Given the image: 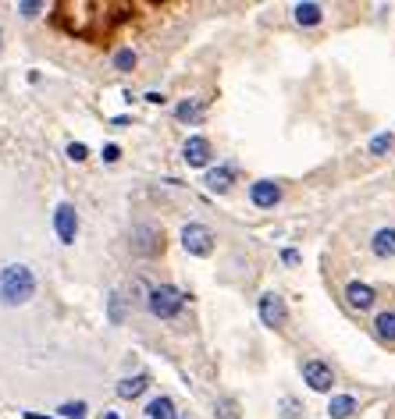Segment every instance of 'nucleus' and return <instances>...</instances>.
<instances>
[{"instance_id":"nucleus-1","label":"nucleus","mask_w":395,"mask_h":419,"mask_svg":"<svg viewBox=\"0 0 395 419\" xmlns=\"http://www.w3.org/2000/svg\"><path fill=\"white\" fill-rule=\"evenodd\" d=\"M36 295V274L22 263H11L0 270V302L4 306H25Z\"/></svg>"},{"instance_id":"nucleus-2","label":"nucleus","mask_w":395,"mask_h":419,"mask_svg":"<svg viewBox=\"0 0 395 419\" xmlns=\"http://www.w3.org/2000/svg\"><path fill=\"white\" fill-rule=\"evenodd\" d=\"M182 302H185V295H182L178 288H171V284H160V288H150L147 309L153 313V317H160V320H171V317H178Z\"/></svg>"},{"instance_id":"nucleus-3","label":"nucleus","mask_w":395,"mask_h":419,"mask_svg":"<svg viewBox=\"0 0 395 419\" xmlns=\"http://www.w3.org/2000/svg\"><path fill=\"white\" fill-rule=\"evenodd\" d=\"M132 253L136 256H147V260L160 256L164 253V231H160L157 224H136L132 227Z\"/></svg>"},{"instance_id":"nucleus-4","label":"nucleus","mask_w":395,"mask_h":419,"mask_svg":"<svg viewBox=\"0 0 395 419\" xmlns=\"http://www.w3.org/2000/svg\"><path fill=\"white\" fill-rule=\"evenodd\" d=\"M182 245H185V253H193V256H211L214 253V231L206 224H185Z\"/></svg>"},{"instance_id":"nucleus-5","label":"nucleus","mask_w":395,"mask_h":419,"mask_svg":"<svg viewBox=\"0 0 395 419\" xmlns=\"http://www.w3.org/2000/svg\"><path fill=\"white\" fill-rule=\"evenodd\" d=\"M303 381L310 384V391L328 394L331 387H335V373H331V366L321 363V359H306L303 363Z\"/></svg>"},{"instance_id":"nucleus-6","label":"nucleus","mask_w":395,"mask_h":419,"mask_svg":"<svg viewBox=\"0 0 395 419\" xmlns=\"http://www.w3.org/2000/svg\"><path fill=\"white\" fill-rule=\"evenodd\" d=\"M54 231H57L61 245H75L78 217H75V206H72V203H61V206H57V214H54Z\"/></svg>"},{"instance_id":"nucleus-7","label":"nucleus","mask_w":395,"mask_h":419,"mask_svg":"<svg viewBox=\"0 0 395 419\" xmlns=\"http://www.w3.org/2000/svg\"><path fill=\"white\" fill-rule=\"evenodd\" d=\"M249 199H253V206H260V210H275L278 203H281V185L278 181H253L249 185Z\"/></svg>"},{"instance_id":"nucleus-8","label":"nucleus","mask_w":395,"mask_h":419,"mask_svg":"<svg viewBox=\"0 0 395 419\" xmlns=\"http://www.w3.org/2000/svg\"><path fill=\"white\" fill-rule=\"evenodd\" d=\"M260 320H264V327H281V324L288 320L285 299L275 295V291H267V295L260 299Z\"/></svg>"},{"instance_id":"nucleus-9","label":"nucleus","mask_w":395,"mask_h":419,"mask_svg":"<svg viewBox=\"0 0 395 419\" xmlns=\"http://www.w3.org/2000/svg\"><path fill=\"white\" fill-rule=\"evenodd\" d=\"M182 157H185V163H189V167H206V163H211V157H214V150H211V142H206L203 135H189V139H185V146H182Z\"/></svg>"},{"instance_id":"nucleus-10","label":"nucleus","mask_w":395,"mask_h":419,"mask_svg":"<svg viewBox=\"0 0 395 419\" xmlns=\"http://www.w3.org/2000/svg\"><path fill=\"white\" fill-rule=\"evenodd\" d=\"M374 299H378V295H374V288L363 284V281H352V284L345 288V302H349L352 309H370Z\"/></svg>"},{"instance_id":"nucleus-11","label":"nucleus","mask_w":395,"mask_h":419,"mask_svg":"<svg viewBox=\"0 0 395 419\" xmlns=\"http://www.w3.org/2000/svg\"><path fill=\"white\" fill-rule=\"evenodd\" d=\"M370 249H374V256H381V260L395 256V227H378L370 238Z\"/></svg>"},{"instance_id":"nucleus-12","label":"nucleus","mask_w":395,"mask_h":419,"mask_svg":"<svg viewBox=\"0 0 395 419\" xmlns=\"http://www.w3.org/2000/svg\"><path fill=\"white\" fill-rule=\"evenodd\" d=\"M232 178H235L232 167H214V171H206L203 185L211 188V192H228V188H232Z\"/></svg>"},{"instance_id":"nucleus-13","label":"nucleus","mask_w":395,"mask_h":419,"mask_svg":"<svg viewBox=\"0 0 395 419\" xmlns=\"http://www.w3.org/2000/svg\"><path fill=\"white\" fill-rule=\"evenodd\" d=\"M147 387H150V376H147V373H139V376H125V381L118 384V398H139Z\"/></svg>"},{"instance_id":"nucleus-14","label":"nucleus","mask_w":395,"mask_h":419,"mask_svg":"<svg viewBox=\"0 0 395 419\" xmlns=\"http://www.w3.org/2000/svg\"><path fill=\"white\" fill-rule=\"evenodd\" d=\"M328 412H331V419H349L352 412H356V398L352 394H335L328 402Z\"/></svg>"},{"instance_id":"nucleus-15","label":"nucleus","mask_w":395,"mask_h":419,"mask_svg":"<svg viewBox=\"0 0 395 419\" xmlns=\"http://www.w3.org/2000/svg\"><path fill=\"white\" fill-rule=\"evenodd\" d=\"M374 334L381 341H395V313H378L374 317Z\"/></svg>"},{"instance_id":"nucleus-16","label":"nucleus","mask_w":395,"mask_h":419,"mask_svg":"<svg viewBox=\"0 0 395 419\" xmlns=\"http://www.w3.org/2000/svg\"><path fill=\"white\" fill-rule=\"evenodd\" d=\"M147 416H150V419H178V416H175V405H171V398H164V394L153 398V402L147 405Z\"/></svg>"},{"instance_id":"nucleus-17","label":"nucleus","mask_w":395,"mask_h":419,"mask_svg":"<svg viewBox=\"0 0 395 419\" xmlns=\"http://www.w3.org/2000/svg\"><path fill=\"white\" fill-rule=\"evenodd\" d=\"M321 18H324L321 4H296V22L299 25H317Z\"/></svg>"},{"instance_id":"nucleus-18","label":"nucleus","mask_w":395,"mask_h":419,"mask_svg":"<svg viewBox=\"0 0 395 419\" xmlns=\"http://www.w3.org/2000/svg\"><path fill=\"white\" fill-rule=\"evenodd\" d=\"M200 114H203V103L200 100H182L178 111H175L178 121H200Z\"/></svg>"},{"instance_id":"nucleus-19","label":"nucleus","mask_w":395,"mask_h":419,"mask_svg":"<svg viewBox=\"0 0 395 419\" xmlns=\"http://www.w3.org/2000/svg\"><path fill=\"white\" fill-rule=\"evenodd\" d=\"M136 60H139V57H136V50L125 47V50H118V54H114V68H118V71H132V68H136Z\"/></svg>"},{"instance_id":"nucleus-20","label":"nucleus","mask_w":395,"mask_h":419,"mask_svg":"<svg viewBox=\"0 0 395 419\" xmlns=\"http://www.w3.org/2000/svg\"><path fill=\"white\" fill-rule=\"evenodd\" d=\"M57 412L65 416V419H86V402H65Z\"/></svg>"},{"instance_id":"nucleus-21","label":"nucleus","mask_w":395,"mask_h":419,"mask_svg":"<svg viewBox=\"0 0 395 419\" xmlns=\"http://www.w3.org/2000/svg\"><path fill=\"white\" fill-rule=\"evenodd\" d=\"M388 150H392V135H388V132H381V135L370 139V153H374V157H385Z\"/></svg>"},{"instance_id":"nucleus-22","label":"nucleus","mask_w":395,"mask_h":419,"mask_svg":"<svg viewBox=\"0 0 395 419\" xmlns=\"http://www.w3.org/2000/svg\"><path fill=\"white\" fill-rule=\"evenodd\" d=\"M217 419H239L235 398H221V402H217Z\"/></svg>"},{"instance_id":"nucleus-23","label":"nucleus","mask_w":395,"mask_h":419,"mask_svg":"<svg viewBox=\"0 0 395 419\" xmlns=\"http://www.w3.org/2000/svg\"><path fill=\"white\" fill-rule=\"evenodd\" d=\"M299 412H303V405L296 402V398H281V412H278V419H299Z\"/></svg>"},{"instance_id":"nucleus-24","label":"nucleus","mask_w":395,"mask_h":419,"mask_svg":"<svg viewBox=\"0 0 395 419\" xmlns=\"http://www.w3.org/2000/svg\"><path fill=\"white\" fill-rule=\"evenodd\" d=\"M125 320V302L121 295H111V324H121Z\"/></svg>"},{"instance_id":"nucleus-25","label":"nucleus","mask_w":395,"mask_h":419,"mask_svg":"<svg viewBox=\"0 0 395 419\" xmlns=\"http://www.w3.org/2000/svg\"><path fill=\"white\" fill-rule=\"evenodd\" d=\"M86 153H89V150H86L82 142H72V146H68V160H75V163L86 160Z\"/></svg>"},{"instance_id":"nucleus-26","label":"nucleus","mask_w":395,"mask_h":419,"mask_svg":"<svg viewBox=\"0 0 395 419\" xmlns=\"http://www.w3.org/2000/svg\"><path fill=\"white\" fill-rule=\"evenodd\" d=\"M103 160H107V163H118V160H121V150H118V146H103Z\"/></svg>"},{"instance_id":"nucleus-27","label":"nucleus","mask_w":395,"mask_h":419,"mask_svg":"<svg viewBox=\"0 0 395 419\" xmlns=\"http://www.w3.org/2000/svg\"><path fill=\"white\" fill-rule=\"evenodd\" d=\"M18 11H22L25 18H36L39 11H43V4H18Z\"/></svg>"},{"instance_id":"nucleus-28","label":"nucleus","mask_w":395,"mask_h":419,"mask_svg":"<svg viewBox=\"0 0 395 419\" xmlns=\"http://www.w3.org/2000/svg\"><path fill=\"white\" fill-rule=\"evenodd\" d=\"M285 263H299V253H296V249H285Z\"/></svg>"},{"instance_id":"nucleus-29","label":"nucleus","mask_w":395,"mask_h":419,"mask_svg":"<svg viewBox=\"0 0 395 419\" xmlns=\"http://www.w3.org/2000/svg\"><path fill=\"white\" fill-rule=\"evenodd\" d=\"M147 103H164V93H147Z\"/></svg>"},{"instance_id":"nucleus-30","label":"nucleus","mask_w":395,"mask_h":419,"mask_svg":"<svg viewBox=\"0 0 395 419\" xmlns=\"http://www.w3.org/2000/svg\"><path fill=\"white\" fill-rule=\"evenodd\" d=\"M25 419H50V416H36V412H25Z\"/></svg>"}]
</instances>
